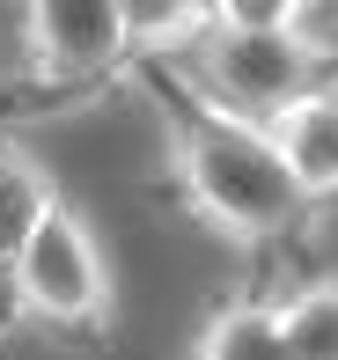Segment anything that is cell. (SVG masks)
<instances>
[{
  "instance_id": "obj_1",
  "label": "cell",
  "mask_w": 338,
  "mask_h": 360,
  "mask_svg": "<svg viewBox=\"0 0 338 360\" xmlns=\"http://www.w3.org/2000/svg\"><path fill=\"white\" fill-rule=\"evenodd\" d=\"M148 96H155V110H162V125H169L176 184H184L191 214L214 228V236L265 243V236H280V228L301 221L309 191L294 184V169H287L272 125L214 103L191 74L184 81H148Z\"/></svg>"
},
{
  "instance_id": "obj_2",
  "label": "cell",
  "mask_w": 338,
  "mask_h": 360,
  "mask_svg": "<svg viewBox=\"0 0 338 360\" xmlns=\"http://www.w3.org/2000/svg\"><path fill=\"white\" fill-rule=\"evenodd\" d=\"M191 81H199L214 103L272 125L287 103L316 96L324 44L301 37V30H206V37L191 44Z\"/></svg>"
},
{
  "instance_id": "obj_3",
  "label": "cell",
  "mask_w": 338,
  "mask_h": 360,
  "mask_svg": "<svg viewBox=\"0 0 338 360\" xmlns=\"http://www.w3.org/2000/svg\"><path fill=\"white\" fill-rule=\"evenodd\" d=\"M8 287L22 302V316L59 323V331H89V323L110 316V265H103V250H96L89 221L74 206H59L30 236V250L8 265Z\"/></svg>"
},
{
  "instance_id": "obj_4",
  "label": "cell",
  "mask_w": 338,
  "mask_h": 360,
  "mask_svg": "<svg viewBox=\"0 0 338 360\" xmlns=\"http://www.w3.org/2000/svg\"><path fill=\"white\" fill-rule=\"evenodd\" d=\"M125 0H22V59L37 89H82L125 67Z\"/></svg>"
},
{
  "instance_id": "obj_5",
  "label": "cell",
  "mask_w": 338,
  "mask_h": 360,
  "mask_svg": "<svg viewBox=\"0 0 338 360\" xmlns=\"http://www.w3.org/2000/svg\"><path fill=\"white\" fill-rule=\"evenodd\" d=\"M272 140H280L287 169L309 199H331L338 191V89H316L301 103H287L272 118Z\"/></svg>"
},
{
  "instance_id": "obj_6",
  "label": "cell",
  "mask_w": 338,
  "mask_h": 360,
  "mask_svg": "<svg viewBox=\"0 0 338 360\" xmlns=\"http://www.w3.org/2000/svg\"><path fill=\"white\" fill-rule=\"evenodd\" d=\"M52 214H59V184L44 176V162H30L15 140H0V272L30 250V236Z\"/></svg>"
},
{
  "instance_id": "obj_7",
  "label": "cell",
  "mask_w": 338,
  "mask_h": 360,
  "mask_svg": "<svg viewBox=\"0 0 338 360\" xmlns=\"http://www.w3.org/2000/svg\"><path fill=\"white\" fill-rule=\"evenodd\" d=\"M191 360H294V353H287V323L272 302H228L206 316Z\"/></svg>"
},
{
  "instance_id": "obj_8",
  "label": "cell",
  "mask_w": 338,
  "mask_h": 360,
  "mask_svg": "<svg viewBox=\"0 0 338 360\" xmlns=\"http://www.w3.org/2000/svg\"><path fill=\"white\" fill-rule=\"evenodd\" d=\"M214 30V0H125L133 52H184Z\"/></svg>"
},
{
  "instance_id": "obj_9",
  "label": "cell",
  "mask_w": 338,
  "mask_h": 360,
  "mask_svg": "<svg viewBox=\"0 0 338 360\" xmlns=\"http://www.w3.org/2000/svg\"><path fill=\"white\" fill-rule=\"evenodd\" d=\"M287 353L294 360H338V280H309L280 302Z\"/></svg>"
},
{
  "instance_id": "obj_10",
  "label": "cell",
  "mask_w": 338,
  "mask_h": 360,
  "mask_svg": "<svg viewBox=\"0 0 338 360\" xmlns=\"http://www.w3.org/2000/svg\"><path fill=\"white\" fill-rule=\"evenodd\" d=\"M309 0H214V30H301Z\"/></svg>"
}]
</instances>
